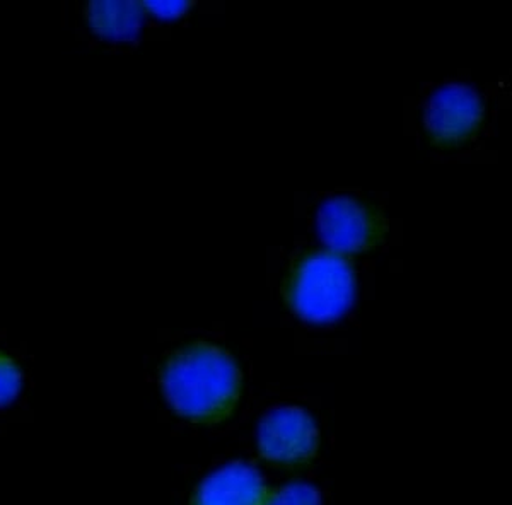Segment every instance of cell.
I'll use <instances>...</instances> for the list:
<instances>
[{"instance_id": "6da1fadb", "label": "cell", "mask_w": 512, "mask_h": 505, "mask_svg": "<svg viewBox=\"0 0 512 505\" xmlns=\"http://www.w3.org/2000/svg\"><path fill=\"white\" fill-rule=\"evenodd\" d=\"M159 381L180 415L197 424H217L238 405L243 378L227 350L198 340L169 355Z\"/></svg>"}, {"instance_id": "7a4b0ae2", "label": "cell", "mask_w": 512, "mask_h": 505, "mask_svg": "<svg viewBox=\"0 0 512 505\" xmlns=\"http://www.w3.org/2000/svg\"><path fill=\"white\" fill-rule=\"evenodd\" d=\"M355 277L344 256L318 251L296 262L284 294L292 311L311 323H330L350 308Z\"/></svg>"}, {"instance_id": "3957f363", "label": "cell", "mask_w": 512, "mask_h": 505, "mask_svg": "<svg viewBox=\"0 0 512 505\" xmlns=\"http://www.w3.org/2000/svg\"><path fill=\"white\" fill-rule=\"evenodd\" d=\"M321 241L338 253H361L381 241L386 224L376 207L352 197H333L318 210Z\"/></svg>"}, {"instance_id": "277c9868", "label": "cell", "mask_w": 512, "mask_h": 505, "mask_svg": "<svg viewBox=\"0 0 512 505\" xmlns=\"http://www.w3.org/2000/svg\"><path fill=\"white\" fill-rule=\"evenodd\" d=\"M318 446L320 432L303 408H275L263 417L258 429L260 454L275 465H306L315 458Z\"/></svg>"}, {"instance_id": "5b68a950", "label": "cell", "mask_w": 512, "mask_h": 505, "mask_svg": "<svg viewBox=\"0 0 512 505\" xmlns=\"http://www.w3.org/2000/svg\"><path fill=\"white\" fill-rule=\"evenodd\" d=\"M482 120V99L466 84H446L437 89L425 110V130L439 146H454L472 139Z\"/></svg>"}, {"instance_id": "8992f818", "label": "cell", "mask_w": 512, "mask_h": 505, "mask_svg": "<svg viewBox=\"0 0 512 505\" xmlns=\"http://www.w3.org/2000/svg\"><path fill=\"white\" fill-rule=\"evenodd\" d=\"M268 495L267 485L255 468L233 463L200 483L192 505H265Z\"/></svg>"}, {"instance_id": "52a82bcc", "label": "cell", "mask_w": 512, "mask_h": 505, "mask_svg": "<svg viewBox=\"0 0 512 505\" xmlns=\"http://www.w3.org/2000/svg\"><path fill=\"white\" fill-rule=\"evenodd\" d=\"M144 6L137 2H93L88 7L89 23L99 35L111 40L134 38L140 30Z\"/></svg>"}, {"instance_id": "ba28073f", "label": "cell", "mask_w": 512, "mask_h": 505, "mask_svg": "<svg viewBox=\"0 0 512 505\" xmlns=\"http://www.w3.org/2000/svg\"><path fill=\"white\" fill-rule=\"evenodd\" d=\"M320 492L306 483H292L268 495L265 505H320Z\"/></svg>"}, {"instance_id": "9c48e42d", "label": "cell", "mask_w": 512, "mask_h": 505, "mask_svg": "<svg viewBox=\"0 0 512 505\" xmlns=\"http://www.w3.org/2000/svg\"><path fill=\"white\" fill-rule=\"evenodd\" d=\"M21 389V371L9 355L0 352V407L11 403Z\"/></svg>"}, {"instance_id": "30bf717a", "label": "cell", "mask_w": 512, "mask_h": 505, "mask_svg": "<svg viewBox=\"0 0 512 505\" xmlns=\"http://www.w3.org/2000/svg\"><path fill=\"white\" fill-rule=\"evenodd\" d=\"M142 6L146 7L147 11L154 12L159 18H178L181 14H185L190 7V2H176V0H168V2H161V0H147Z\"/></svg>"}]
</instances>
